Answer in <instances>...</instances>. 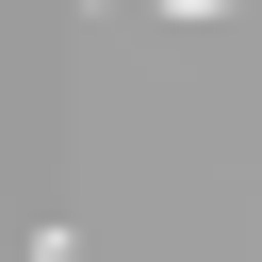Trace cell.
<instances>
[{
    "instance_id": "6da1fadb",
    "label": "cell",
    "mask_w": 262,
    "mask_h": 262,
    "mask_svg": "<svg viewBox=\"0 0 262 262\" xmlns=\"http://www.w3.org/2000/svg\"><path fill=\"white\" fill-rule=\"evenodd\" d=\"M33 262H82V229H33Z\"/></svg>"
}]
</instances>
